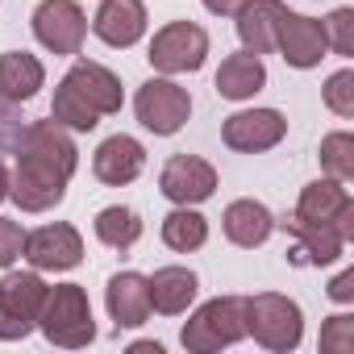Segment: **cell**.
Masks as SVG:
<instances>
[{
    "label": "cell",
    "mask_w": 354,
    "mask_h": 354,
    "mask_svg": "<svg viewBox=\"0 0 354 354\" xmlns=\"http://www.w3.org/2000/svg\"><path fill=\"white\" fill-rule=\"evenodd\" d=\"M17 167L9 171V196L21 213H50L63 205L67 184L80 167V150L71 142V129L59 121H26L17 146Z\"/></svg>",
    "instance_id": "6da1fadb"
},
{
    "label": "cell",
    "mask_w": 354,
    "mask_h": 354,
    "mask_svg": "<svg viewBox=\"0 0 354 354\" xmlns=\"http://www.w3.org/2000/svg\"><path fill=\"white\" fill-rule=\"evenodd\" d=\"M38 329L46 333L50 346H63V350L88 346L96 337V321H92L88 292L80 283H55V288H46V304H42Z\"/></svg>",
    "instance_id": "7a4b0ae2"
},
{
    "label": "cell",
    "mask_w": 354,
    "mask_h": 354,
    "mask_svg": "<svg viewBox=\"0 0 354 354\" xmlns=\"http://www.w3.org/2000/svg\"><path fill=\"white\" fill-rule=\"evenodd\" d=\"M246 337V296H217V300H205L192 317H188V325H184V333H180V342L192 350V354H217V350H225V346H234V342H242Z\"/></svg>",
    "instance_id": "3957f363"
},
{
    "label": "cell",
    "mask_w": 354,
    "mask_h": 354,
    "mask_svg": "<svg viewBox=\"0 0 354 354\" xmlns=\"http://www.w3.org/2000/svg\"><path fill=\"white\" fill-rule=\"evenodd\" d=\"M246 333L263 346V350H275V354H288L300 346L304 337V313L296 300L279 296V292H259V296H246Z\"/></svg>",
    "instance_id": "277c9868"
},
{
    "label": "cell",
    "mask_w": 354,
    "mask_h": 354,
    "mask_svg": "<svg viewBox=\"0 0 354 354\" xmlns=\"http://www.w3.org/2000/svg\"><path fill=\"white\" fill-rule=\"evenodd\" d=\"M46 283L38 271H9L0 279V342H17L38 329Z\"/></svg>",
    "instance_id": "5b68a950"
},
{
    "label": "cell",
    "mask_w": 354,
    "mask_h": 354,
    "mask_svg": "<svg viewBox=\"0 0 354 354\" xmlns=\"http://www.w3.org/2000/svg\"><path fill=\"white\" fill-rule=\"evenodd\" d=\"M133 113L142 121V129H150L154 138H171V133H180L192 117V96L188 88H180L175 80L167 75H154L138 88L133 96Z\"/></svg>",
    "instance_id": "8992f818"
},
{
    "label": "cell",
    "mask_w": 354,
    "mask_h": 354,
    "mask_svg": "<svg viewBox=\"0 0 354 354\" xmlns=\"http://www.w3.org/2000/svg\"><path fill=\"white\" fill-rule=\"evenodd\" d=\"M150 67L162 75H192L209 59V34L196 21H171L150 38Z\"/></svg>",
    "instance_id": "52a82bcc"
},
{
    "label": "cell",
    "mask_w": 354,
    "mask_h": 354,
    "mask_svg": "<svg viewBox=\"0 0 354 354\" xmlns=\"http://www.w3.org/2000/svg\"><path fill=\"white\" fill-rule=\"evenodd\" d=\"M158 192L171 205H205L217 192V171L201 154H171L158 171Z\"/></svg>",
    "instance_id": "ba28073f"
},
{
    "label": "cell",
    "mask_w": 354,
    "mask_h": 354,
    "mask_svg": "<svg viewBox=\"0 0 354 354\" xmlns=\"http://www.w3.org/2000/svg\"><path fill=\"white\" fill-rule=\"evenodd\" d=\"M34 38L50 55H80L88 38V17L75 0H42L34 9Z\"/></svg>",
    "instance_id": "9c48e42d"
},
{
    "label": "cell",
    "mask_w": 354,
    "mask_h": 354,
    "mask_svg": "<svg viewBox=\"0 0 354 354\" xmlns=\"http://www.w3.org/2000/svg\"><path fill=\"white\" fill-rule=\"evenodd\" d=\"M296 217L313 221V225H333L346 242L354 238V201L342 188V180H333V175H329V180L304 184V192L296 201Z\"/></svg>",
    "instance_id": "30bf717a"
},
{
    "label": "cell",
    "mask_w": 354,
    "mask_h": 354,
    "mask_svg": "<svg viewBox=\"0 0 354 354\" xmlns=\"http://www.w3.org/2000/svg\"><path fill=\"white\" fill-rule=\"evenodd\" d=\"M21 259H30L34 271H71V267L84 263V238H80L75 225L55 221V225H42V230L26 234Z\"/></svg>",
    "instance_id": "8fae6325"
},
{
    "label": "cell",
    "mask_w": 354,
    "mask_h": 354,
    "mask_svg": "<svg viewBox=\"0 0 354 354\" xmlns=\"http://www.w3.org/2000/svg\"><path fill=\"white\" fill-rule=\"evenodd\" d=\"M288 133V121L279 109H242L234 117H225L221 125V142L238 154H263L271 146H279Z\"/></svg>",
    "instance_id": "7c38bea8"
},
{
    "label": "cell",
    "mask_w": 354,
    "mask_h": 354,
    "mask_svg": "<svg viewBox=\"0 0 354 354\" xmlns=\"http://www.w3.org/2000/svg\"><path fill=\"white\" fill-rule=\"evenodd\" d=\"M275 50L283 55L288 67L313 71V67H321L329 42H325V30H321L317 17H304V13H292L288 9L283 21H279V34H275Z\"/></svg>",
    "instance_id": "4fadbf2b"
},
{
    "label": "cell",
    "mask_w": 354,
    "mask_h": 354,
    "mask_svg": "<svg viewBox=\"0 0 354 354\" xmlns=\"http://www.w3.org/2000/svg\"><path fill=\"white\" fill-rule=\"evenodd\" d=\"M146 21L150 17H146L142 0H100V9L92 17V34L113 50H129V46L142 42Z\"/></svg>",
    "instance_id": "5bb4252c"
},
{
    "label": "cell",
    "mask_w": 354,
    "mask_h": 354,
    "mask_svg": "<svg viewBox=\"0 0 354 354\" xmlns=\"http://www.w3.org/2000/svg\"><path fill=\"white\" fill-rule=\"evenodd\" d=\"M63 84H71V92H75L96 117H113V113H121L125 88H121V80H117L109 67H100V63H92V59H80V63L63 75Z\"/></svg>",
    "instance_id": "9a60e30c"
},
{
    "label": "cell",
    "mask_w": 354,
    "mask_h": 354,
    "mask_svg": "<svg viewBox=\"0 0 354 354\" xmlns=\"http://www.w3.org/2000/svg\"><path fill=\"white\" fill-rule=\"evenodd\" d=\"M142 167H146V150H142V142L129 138V133H113V138H104V142L96 146V154H92L96 180L109 184V188H125V184H133L138 175H142Z\"/></svg>",
    "instance_id": "2e32d148"
},
{
    "label": "cell",
    "mask_w": 354,
    "mask_h": 354,
    "mask_svg": "<svg viewBox=\"0 0 354 354\" xmlns=\"http://www.w3.org/2000/svg\"><path fill=\"white\" fill-rule=\"evenodd\" d=\"M104 304L117 329H138L150 321V292H146V275L138 271H117L104 288Z\"/></svg>",
    "instance_id": "e0dca14e"
},
{
    "label": "cell",
    "mask_w": 354,
    "mask_h": 354,
    "mask_svg": "<svg viewBox=\"0 0 354 354\" xmlns=\"http://www.w3.org/2000/svg\"><path fill=\"white\" fill-rule=\"evenodd\" d=\"M283 13H288L283 0H246V5L234 13V17H238L242 50H250V55H271V50H275V34H279Z\"/></svg>",
    "instance_id": "ac0fdd59"
},
{
    "label": "cell",
    "mask_w": 354,
    "mask_h": 354,
    "mask_svg": "<svg viewBox=\"0 0 354 354\" xmlns=\"http://www.w3.org/2000/svg\"><path fill=\"white\" fill-rule=\"evenodd\" d=\"M146 292H150V308L162 313V317H180L192 308L196 292H201V279L196 271L188 267H158L150 279H146Z\"/></svg>",
    "instance_id": "d6986e66"
},
{
    "label": "cell",
    "mask_w": 354,
    "mask_h": 354,
    "mask_svg": "<svg viewBox=\"0 0 354 354\" xmlns=\"http://www.w3.org/2000/svg\"><path fill=\"white\" fill-rule=\"evenodd\" d=\"M217 92L225 96V100H254L263 88H267V67H263V59L259 55H250V50H238V55H230V59H221V67H217Z\"/></svg>",
    "instance_id": "ffe728a7"
},
{
    "label": "cell",
    "mask_w": 354,
    "mask_h": 354,
    "mask_svg": "<svg viewBox=\"0 0 354 354\" xmlns=\"http://www.w3.org/2000/svg\"><path fill=\"white\" fill-rule=\"evenodd\" d=\"M221 230H225V238H230L234 246L254 250V246H263V242L275 234V217H271V209L259 205V201H234V205L225 209V217H221Z\"/></svg>",
    "instance_id": "44dd1931"
},
{
    "label": "cell",
    "mask_w": 354,
    "mask_h": 354,
    "mask_svg": "<svg viewBox=\"0 0 354 354\" xmlns=\"http://www.w3.org/2000/svg\"><path fill=\"white\" fill-rule=\"evenodd\" d=\"M279 225L296 238V254H304V263H313V267H329V263H337L342 250H346V238H342L333 225H313V221H300L296 213L283 217Z\"/></svg>",
    "instance_id": "7402d4cb"
},
{
    "label": "cell",
    "mask_w": 354,
    "mask_h": 354,
    "mask_svg": "<svg viewBox=\"0 0 354 354\" xmlns=\"http://www.w3.org/2000/svg\"><path fill=\"white\" fill-rule=\"evenodd\" d=\"M42 84H46V67L30 50H5L0 55V96L5 100H13V104L34 100Z\"/></svg>",
    "instance_id": "603a6c76"
},
{
    "label": "cell",
    "mask_w": 354,
    "mask_h": 354,
    "mask_svg": "<svg viewBox=\"0 0 354 354\" xmlns=\"http://www.w3.org/2000/svg\"><path fill=\"white\" fill-rule=\"evenodd\" d=\"M162 242L175 250V254H192L209 242V221L192 209V205H175L167 217H162Z\"/></svg>",
    "instance_id": "cb8c5ba5"
},
{
    "label": "cell",
    "mask_w": 354,
    "mask_h": 354,
    "mask_svg": "<svg viewBox=\"0 0 354 354\" xmlns=\"http://www.w3.org/2000/svg\"><path fill=\"white\" fill-rule=\"evenodd\" d=\"M96 238L113 250H129L142 238V217L125 205H109V209L96 213Z\"/></svg>",
    "instance_id": "d4e9b609"
},
{
    "label": "cell",
    "mask_w": 354,
    "mask_h": 354,
    "mask_svg": "<svg viewBox=\"0 0 354 354\" xmlns=\"http://www.w3.org/2000/svg\"><path fill=\"white\" fill-rule=\"evenodd\" d=\"M50 121H59L63 129H75V133H92L96 125H100V117L71 92V84H63L59 80V88H55V104H50Z\"/></svg>",
    "instance_id": "484cf974"
},
{
    "label": "cell",
    "mask_w": 354,
    "mask_h": 354,
    "mask_svg": "<svg viewBox=\"0 0 354 354\" xmlns=\"http://www.w3.org/2000/svg\"><path fill=\"white\" fill-rule=\"evenodd\" d=\"M321 167L333 175V180H342V184L354 180V138L346 129L321 138Z\"/></svg>",
    "instance_id": "4316f807"
},
{
    "label": "cell",
    "mask_w": 354,
    "mask_h": 354,
    "mask_svg": "<svg viewBox=\"0 0 354 354\" xmlns=\"http://www.w3.org/2000/svg\"><path fill=\"white\" fill-rule=\"evenodd\" d=\"M321 96H325V109H329V113H337V117H354V71H350V67L333 71V75L325 80Z\"/></svg>",
    "instance_id": "83f0119b"
},
{
    "label": "cell",
    "mask_w": 354,
    "mask_h": 354,
    "mask_svg": "<svg viewBox=\"0 0 354 354\" xmlns=\"http://www.w3.org/2000/svg\"><path fill=\"white\" fill-rule=\"evenodd\" d=\"M321 30H325V42H329L333 55H342V59L354 55V9H337V13H329V17L321 21Z\"/></svg>",
    "instance_id": "f1b7e54d"
},
{
    "label": "cell",
    "mask_w": 354,
    "mask_h": 354,
    "mask_svg": "<svg viewBox=\"0 0 354 354\" xmlns=\"http://www.w3.org/2000/svg\"><path fill=\"white\" fill-rule=\"evenodd\" d=\"M321 350L325 354H350L354 350V317L350 313H337L325 321L321 329Z\"/></svg>",
    "instance_id": "f546056e"
},
{
    "label": "cell",
    "mask_w": 354,
    "mask_h": 354,
    "mask_svg": "<svg viewBox=\"0 0 354 354\" xmlns=\"http://www.w3.org/2000/svg\"><path fill=\"white\" fill-rule=\"evenodd\" d=\"M21 129H26V117H21V109H17L13 100H5V96H0V158H5V154H13V146H17Z\"/></svg>",
    "instance_id": "4dcf8cb0"
},
{
    "label": "cell",
    "mask_w": 354,
    "mask_h": 354,
    "mask_svg": "<svg viewBox=\"0 0 354 354\" xmlns=\"http://www.w3.org/2000/svg\"><path fill=\"white\" fill-rule=\"evenodd\" d=\"M21 246H26L21 225H17V221H9V217H0V271L13 267V263L21 259Z\"/></svg>",
    "instance_id": "1f68e13d"
},
{
    "label": "cell",
    "mask_w": 354,
    "mask_h": 354,
    "mask_svg": "<svg viewBox=\"0 0 354 354\" xmlns=\"http://www.w3.org/2000/svg\"><path fill=\"white\" fill-rule=\"evenodd\" d=\"M329 300H337V304H350V300H354V271H342V275L329 283Z\"/></svg>",
    "instance_id": "d6a6232c"
},
{
    "label": "cell",
    "mask_w": 354,
    "mask_h": 354,
    "mask_svg": "<svg viewBox=\"0 0 354 354\" xmlns=\"http://www.w3.org/2000/svg\"><path fill=\"white\" fill-rule=\"evenodd\" d=\"M242 5H246V0H205V9H209V13H217V17H234Z\"/></svg>",
    "instance_id": "836d02e7"
},
{
    "label": "cell",
    "mask_w": 354,
    "mask_h": 354,
    "mask_svg": "<svg viewBox=\"0 0 354 354\" xmlns=\"http://www.w3.org/2000/svg\"><path fill=\"white\" fill-rule=\"evenodd\" d=\"M9 201V167H5V158H0V205Z\"/></svg>",
    "instance_id": "e575fe53"
},
{
    "label": "cell",
    "mask_w": 354,
    "mask_h": 354,
    "mask_svg": "<svg viewBox=\"0 0 354 354\" xmlns=\"http://www.w3.org/2000/svg\"><path fill=\"white\" fill-rule=\"evenodd\" d=\"M133 354H162V346H158V342H138Z\"/></svg>",
    "instance_id": "d590c367"
}]
</instances>
